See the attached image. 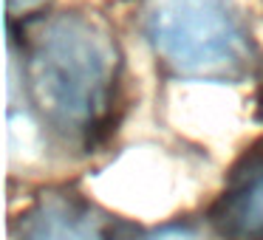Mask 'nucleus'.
<instances>
[{
    "mask_svg": "<svg viewBox=\"0 0 263 240\" xmlns=\"http://www.w3.org/2000/svg\"><path fill=\"white\" fill-rule=\"evenodd\" d=\"M23 71L40 122L60 138L91 147L114 116L119 51L85 14H51L23 26Z\"/></svg>",
    "mask_w": 263,
    "mask_h": 240,
    "instance_id": "f257e3e1",
    "label": "nucleus"
},
{
    "mask_svg": "<svg viewBox=\"0 0 263 240\" xmlns=\"http://www.w3.org/2000/svg\"><path fill=\"white\" fill-rule=\"evenodd\" d=\"M144 37L156 63L184 79H238L252 37L235 0H147Z\"/></svg>",
    "mask_w": 263,
    "mask_h": 240,
    "instance_id": "f03ea898",
    "label": "nucleus"
},
{
    "mask_svg": "<svg viewBox=\"0 0 263 240\" xmlns=\"http://www.w3.org/2000/svg\"><path fill=\"white\" fill-rule=\"evenodd\" d=\"M14 240H147V232L102 215L74 195H48L20 217Z\"/></svg>",
    "mask_w": 263,
    "mask_h": 240,
    "instance_id": "7ed1b4c3",
    "label": "nucleus"
},
{
    "mask_svg": "<svg viewBox=\"0 0 263 240\" xmlns=\"http://www.w3.org/2000/svg\"><path fill=\"white\" fill-rule=\"evenodd\" d=\"M210 223L223 240H263V142L235 161Z\"/></svg>",
    "mask_w": 263,
    "mask_h": 240,
    "instance_id": "20e7f679",
    "label": "nucleus"
},
{
    "mask_svg": "<svg viewBox=\"0 0 263 240\" xmlns=\"http://www.w3.org/2000/svg\"><path fill=\"white\" fill-rule=\"evenodd\" d=\"M147 240H198L190 229L173 226V229H159V232H147Z\"/></svg>",
    "mask_w": 263,
    "mask_h": 240,
    "instance_id": "39448f33",
    "label": "nucleus"
}]
</instances>
